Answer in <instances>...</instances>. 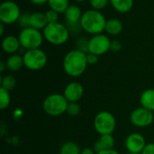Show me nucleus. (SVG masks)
Returning <instances> with one entry per match:
<instances>
[{
	"instance_id": "9d476101",
	"label": "nucleus",
	"mask_w": 154,
	"mask_h": 154,
	"mask_svg": "<svg viewBox=\"0 0 154 154\" xmlns=\"http://www.w3.org/2000/svg\"><path fill=\"white\" fill-rule=\"evenodd\" d=\"M130 120L136 127H146L153 122V114L152 111L142 106L132 112Z\"/></svg>"
},
{
	"instance_id": "ea45409f",
	"label": "nucleus",
	"mask_w": 154,
	"mask_h": 154,
	"mask_svg": "<svg viewBox=\"0 0 154 154\" xmlns=\"http://www.w3.org/2000/svg\"><path fill=\"white\" fill-rule=\"evenodd\" d=\"M75 2H77V3H83V2H85L86 0H74Z\"/></svg>"
},
{
	"instance_id": "5701e85b",
	"label": "nucleus",
	"mask_w": 154,
	"mask_h": 154,
	"mask_svg": "<svg viewBox=\"0 0 154 154\" xmlns=\"http://www.w3.org/2000/svg\"><path fill=\"white\" fill-rule=\"evenodd\" d=\"M60 154H81V151L77 143L68 142L60 148Z\"/></svg>"
},
{
	"instance_id": "58836bf2",
	"label": "nucleus",
	"mask_w": 154,
	"mask_h": 154,
	"mask_svg": "<svg viewBox=\"0 0 154 154\" xmlns=\"http://www.w3.org/2000/svg\"><path fill=\"white\" fill-rule=\"evenodd\" d=\"M22 114H23V112H22L21 110H16V111H15V113L14 114V116L16 118H18L20 116H22Z\"/></svg>"
},
{
	"instance_id": "f03ea898",
	"label": "nucleus",
	"mask_w": 154,
	"mask_h": 154,
	"mask_svg": "<svg viewBox=\"0 0 154 154\" xmlns=\"http://www.w3.org/2000/svg\"><path fill=\"white\" fill-rule=\"evenodd\" d=\"M106 21L107 19L101 11L88 9L83 12L80 19V26L82 31L93 36L105 32Z\"/></svg>"
},
{
	"instance_id": "6ab92c4d",
	"label": "nucleus",
	"mask_w": 154,
	"mask_h": 154,
	"mask_svg": "<svg viewBox=\"0 0 154 154\" xmlns=\"http://www.w3.org/2000/svg\"><path fill=\"white\" fill-rule=\"evenodd\" d=\"M114 10L120 14H126L130 12L134 5V0H109Z\"/></svg>"
},
{
	"instance_id": "f704fd0d",
	"label": "nucleus",
	"mask_w": 154,
	"mask_h": 154,
	"mask_svg": "<svg viewBox=\"0 0 154 154\" xmlns=\"http://www.w3.org/2000/svg\"><path fill=\"white\" fill-rule=\"evenodd\" d=\"M97 154H119V152H117L114 149H111V150H106V151H102V152H97Z\"/></svg>"
},
{
	"instance_id": "1a4fd4ad",
	"label": "nucleus",
	"mask_w": 154,
	"mask_h": 154,
	"mask_svg": "<svg viewBox=\"0 0 154 154\" xmlns=\"http://www.w3.org/2000/svg\"><path fill=\"white\" fill-rule=\"evenodd\" d=\"M111 39L107 34L100 33L93 35L88 41V52L101 56L110 51Z\"/></svg>"
},
{
	"instance_id": "e433bc0d",
	"label": "nucleus",
	"mask_w": 154,
	"mask_h": 154,
	"mask_svg": "<svg viewBox=\"0 0 154 154\" xmlns=\"http://www.w3.org/2000/svg\"><path fill=\"white\" fill-rule=\"evenodd\" d=\"M5 69H6V64H5V61H3V60H1V61H0V72H4Z\"/></svg>"
},
{
	"instance_id": "a211bd4d",
	"label": "nucleus",
	"mask_w": 154,
	"mask_h": 154,
	"mask_svg": "<svg viewBox=\"0 0 154 154\" xmlns=\"http://www.w3.org/2000/svg\"><path fill=\"white\" fill-rule=\"evenodd\" d=\"M5 64H6V69L12 72H16L24 66L23 58L18 53L9 55V57L5 60Z\"/></svg>"
},
{
	"instance_id": "c756f323",
	"label": "nucleus",
	"mask_w": 154,
	"mask_h": 154,
	"mask_svg": "<svg viewBox=\"0 0 154 154\" xmlns=\"http://www.w3.org/2000/svg\"><path fill=\"white\" fill-rule=\"evenodd\" d=\"M123 48V44L121 42V41L117 40V39H114L111 41V45H110V51L113 52H118L122 50Z\"/></svg>"
},
{
	"instance_id": "412c9836",
	"label": "nucleus",
	"mask_w": 154,
	"mask_h": 154,
	"mask_svg": "<svg viewBox=\"0 0 154 154\" xmlns=\"http://www.w3.org/2000/svg\"><path fill=\"white\" fill-rule=\"evenodd\" d=\"M69 0H49L48 5L50 9L56 11L59 14H64L69 6Z\"/></svg>"
},
{
	"instance_id": "c85d7f7f",
	"label": "nucleus",
	"mask_w": 154,
	"mask_h": 154,
	"mask_svg": "<svg viewBox=\"0 0 154 154\" xmlns=\"http://www.w3.org/2000/svg\"><path fill=\"white\" fill-rule=\"evenodd\" d=\"M68 115L71 116H76L80 113V106L77 102L74 103H69L68 107H67V112Z\"/></svg>"
},
{
	"instance_id": "2eb2a0df",
	"label": "nucleus",
	"mask_w": 154,
	"mask_h": 154,
	"mask_svg": "<svg viewBox=\"0 0 154 154\" xmlns=\"http://www.w3.org/2000/svg\"><path fill=\"white\" fill-rule=\"evenodd\" d=\"M48 25V22L45 16V13L41 11H35L31 13L30 15V27L42 31Z\"/></svg>"
},
{
	"instance_id": "6e6552de",
	"label": "nucleus",
	"mask_w": 154,
	"mask_h": 154,
	"mask_svg": "<svg viewBox=\"0 0 154 154\" xmlns=\"http://www.w3.org/2000/svg\"><path fill=\"white\" fill-rule=\"evenodd\" d=\"M116 118L107 111L98 113L94 119V127L100 135L112 134L116 129Z\"/></svg>"
},
{
	"instance_id": "473e14b6",
	"label": "nucleus",
	"mask_w": 154,
	"mask_h": 154,
	"mask_svg": "<svg viewBox=\"0 0 154 154\" xmlns=\"http://www.w3.org/2000/svg\"><path fill=\"white\" fill-rule=\"evenodd\" d=\"M141 154H154V143L147 144Z\"/></svg>"
},
{
	"instance_id": "7ed1b4c3",
	"label": "nucleus",
	"mask_w": 154,
	"mask_h": 154,
	"mask_svg": "<svg viewBox=\"0 0 154 154\" xmlns=\"http://www.w3.org/2000/svg\"><path fill=\"white\" fill-rule=\"evenodd\" d=\"M44 40L51 45L60 46L65 44L70 36V32L66 23L60 22L54 23H48L42 30Z\"/></svg>"
},
{
	"instance_id": "f257e3e1",
	"label": "nucleus",
	"mask_w": 154,
	"mask_h": 154,
	"mask_svg": "<svg viewBox=\"0 0 154 154\" xmlns=\"http://www.w3.org/2000/svg\"><path fill=\"white\" fill-rule=\"evenodd\" d=\"M64 71L70 77H79L87 69L88 65L87 60V53L78 49L69 51L63 59Z\"/></svg>"
},
{
	"instance_id": "cd10ccee",
	"label": "nucleus",
	"mask_w": 154,
	"mask_h": 154,
	"mask_svg": "<svg viewBox=\"0 0 154 154\" xmlns=\"http://www.w3.org/2000/svg\"><path fill=\"white\" fill-rule=\"evenodd\" d=\"M30 15H31V14H29V13H22V14L17 22L18 25L22 29L30 27Z\"/></svg>"
},
{
	"instance_id": "423d86ee",
	"label": "nucleus",
	"mask_w": 154,
	"mask_h": 154,
	"mask_svg": "<svg viewBox=\"0 0 154 154\" xmlns=\"http://www.w3.org/2000/svg\"><path fill=\"white\" fill-rule=\"evenodd\" d=\"M23 58L24 67L30 70H40L45 67L48 61L47 54L41 48L25 51Z\"/></svg>"
},
{
	"instance_id": "20e7f679",
	"label": "nucleus",
	"mask_w": 154,
	"mask_h": 154,
	"mask_svg": "<svg viewBox=\"0 0 154 154\" xmlns=\"http://www.w3.org/2000/svg\"><path fill=\"white\" fill-rule=\"evenodd\" d=\"M18 38L22 48L25 51L41 48L44 41L42 32L32 27L21 29L18 34Z\"/></svg>"
},
{
	"instance_id": "7c9ffc66",
	"label": "nucleus",
	"mask_w": 154,
	"mask_h": 154,
	"mask_svg": "<svg viewBox=\"0 0 154 154\" xmlns=\"http://www.w3.org/2000/svg\"><path fill=\"white\" fill-rule=\"evenodd\" d=\"M66 25H67L68 29L69 30L70 33H78L80 31H82L81 26H80V23H66Z\"/></svg>"
},
{
	"instance_id": "aec40b11",
	"label": "nucleus",
	"mask_w": 154,
	"mask_h": 154,
	"mask_svg": "<svg viewBox=\"0 0 154 154\" xmlns=\"http://www.w3.org/2000/svg\"><path fill=\"white\" fill-rule=\"evenodd\" d=\"M140 102L143 107L154 111V89L149 88L143 91L140 97Z\"/></svg>"
},
{
	"instance_id": "dca6fc26",
	"label": "nucleus",
	"mask_w": 154,
	"mask_h": 154,
	"mask_svg": "<svg viewBox=\"0 0 154 154\" xmlns=\"http://www.w3.org/2000/svg\"><path fill=\"white\" fill-rule=\"evenodd\" d=\"M123 29H124V24L120 19L118 18L107 19L105 32L108 36H117L123 32Z\"/></svg>"
},
{
	"instance_id": "c9c22d12",
	"label": "nucleus",
	"mask_w": 154,
	"mask_h": 154,
	"mask_svg": "<svg viewBox=\"0 0 154 154\" xmlns=\"http://www.w3.org/2000/svg\"><path fill=\"white\" fill-rule=\"evenodd\" d=\"M81 154H94V151L90 148H85L81 151Z\"/></svg>"
},
{
	"instance_id": "bb28decb",
	"label": "nucleus",
	"mask_w": 154,
	"mask_h": 154,
	"mask_svg": "<svg viewBox=\"0 0 154 154\" xmlns=\"http://www.w3.org/2000/svg\"><path fill=\"white\" fill-rule=\"evenodd\" d=\"M45 16H46L48 23H54L59 22L60 14L52 9H49L45 12Z\"/></svg>"
},
{
	"instance_id": "ddd939ff",
	"label": "nucleus",
	"mask_w": 154,
	"mask_h": 154,
	"mask_svg": "<svg viewBox=\"0 0 154 154\" xmlns=\"http://www.w3.org/2000/svg\"><path fill=\"white\" fill-rule=\"evenodd\" d=\"M1 47L3 51L9 55L17 53L18 51L22 48L18 36H14L13 34L5 35L2 39Z\"/></svg>"
},
{
	"instance_id": "4c0bfd02",
	"label": "nucleus",
	"mask_w": 154,
	"mask_h": 154,
	"mask_svg": "<svg viewBox=\"0 0 154 154\" xmlns=\"http://www.w3.org/2000/svg\"><path fill=\"white\" fill-rule=\"evenodd\" d=\"M5 24H4V23H0V35L1 36H4V33H5Z\"/></svg>"
},
{
	"instance_id": "4be33fe9",
	"label": "nucleus",
	"mask_w": 154,
	"mask_h": 154,
	"mask_svg": "<svg viewBox=\"0 0 154 154\" xmlns=\"http://www.w3.org/2000/svg\"><path fill=\"white\" fill-rule=\"evenodd\" d=\"M0 84H1V88L8 91H11L14 88L16 85V79L13 75H5L1 77Z\"/></svg>"
},
{
	"instance_id": "4468645a",
	"label": "nucleus",
	"mask_w": 154,
	"mask_h": 154,
	"mask_svg": "<svg viewBox=\"0 0 154 154\" xmlns=\"http://www.w3.org/2000/svg\"><path fill=\"white\" fill-rule=\"evenodd\" d=\"M82 14H83V12L78 5H69V6L64 13L66 23H79Z\"/></svg>"
},
{
	"instance_id": "39448f33",
	"label": "nucleus",
	"mask_w": 154,
	"mask_h": 154,
	"mask_svg": "<svg viewBox=\"0 0 154 154\" xmlns=\"http://www.w3.org/2000/svg\"><path fill=\"white\" fill-rule=\"evenodd\" d=\"M69 102L64 97L60 94H52L48 96L42 104V108L46 114L51 116H58L65 112H67Z\"/></svg>"
},
{
	"instance_id": "9b49d317",
	"label": "nucleus",
	"mask_w": 154,
	"mask_h": 154,
	"mask_svg": "<svg viewBox=\"0 0 154 154\" xmlns=\"http://www.w3.org/2000/svg\"><path fill=\"white\" fill-rule=\"evenodd\" d=\"M146 145L145 138L137 133H134L128 135L125 141L126 149L130 153H142Z\"/></svg>"
},
{
	"instance_id": "0eeeda50",
	"label": "nucleus",
	"mask_w": 154,
	"mask_h": 154,
	"mask_svg": "<svg viewBox=\"0 0 154 154\" xmlns=\"http://www.w3.org/2000/svg\"><path fill=\"white\" fill-rule=\"evenodd\" d=\"M22 14L21 8L13 0H5L0 5V23L10 25L18 22Z\"/></svg>"
},
{
	"instance_id": "a19ab883",
	"label": "nucleus",
	"mask_w": 154,
	"mask_h": 154,
	"mask_svg": "<svg viewBox=\"0 0 154 154\" xmlns=\"http://www.w3.org/2000/svg\"><path fill=\"white\" fill-rule=\"evenodd\" d=\"M129 154H141V153H129Z\"/></svg>"
},
{
	"instance_id": "f3484780",
	"label": "nucleus",
	"mask_w": 154,
	"mask_h": 154,
	"mask_svg": "<svg viewBox=\"0 0 154 154\" xmlns=\"http://www.w3.org/2000/svg\"><path fill=\"white\" fill-rule=\"evenodd\" d=\"M115 145V139L112 134H102L100 138L96 142L94 145V150L97 152L111 150Z\"/></svg>"
},
{
	"instance_id": "72a5a7b5",
	"label": "nucleus",
	"mask_w": 154,
	"mask_h": 154,
	"mask_svg": "<svg viewBox=\"0 0 154 154\" xmlns=\"http://www.w3.org/2000/svg\"><path fill=\"white\" fill-rule=\"evenodd\" d=\"M29 1L34 5H43L48 4L49 0H29Z\"/></svg>"
},
{
	"instance_id": "393cba45",
	"label": "nucleus",
	"mask_w": 154,
	"mask_h": 154,
	"mask_svg": "<svg viewBox=\"0 0 154 154\" xmlns=\"http://www.w3.org/2000/svg\"><path fill=\"white\" fill-rule=\"evenodd\" d=\"M110 4L109 0H89V5L91 9L102 11Z\"/></svg>"
},
{
	"instance_id": "a878e982",
	"label": "nucleus",
	"mask_w": 154,
	"mask_h": 154,
	"mask_svg": "<svg viewBox=\"0 0 154 154\" xmlns=\"http://www.w3.org/2000/svg\"><path fill=\"white\" fill-rule=\"evenodd\" d=\"M88 41L89 39H87L85 37H79L76 42V49L88 53Z\"/></svg>"
},
{
	"instance_id": "2f4dec72",
	"label": "nucleus",
	"mask_w": 154,
	"mask_h": 154,
	"mask_svg": "<svg viewBox=\"0 0 154 154\" xmlns=\"http://www.w3.org/2000/svg\"><path fill=\"white\" fill-rule=\"evenodd\" d=\"M98 57H99V56H97V55H96V54L88 52V53H87V60H88V65H94V64L97 63V61H98Z\"/></svg>"
},
{
	"instance_id": "b1692460",
	"label": "nucleus",
	"mask_w": 154,
	"mask_h": 154,
	"mask_svg": "<svg viewBox=\"0 0 154 154\" xmlns=\"http://www.w3.org/2000/svg\"><path fill=\"white\" fill-rule=\"evenodd\" d=\"M11 102V97H10V94L9 91L0 88V108L2 110L7 108L10 105Z\"/></svg>"
},
{
	"instance_id": "f8f14e48",
	"label": "nucleus",
	"mask_w": 154,
	"mask_h": 154,
	"mask_svg": "<svg viewBox=\"0 0 154 154\" xmlns=\"http://www.w3.org/2000/svg\"><path fill=\"white\" fill-rule=\"evenodd\" d=\"M84 93L83 87L79 82H70L64 89V97L69 103L78 102L81 99Z\"/></svg>"
}]
</instances>
